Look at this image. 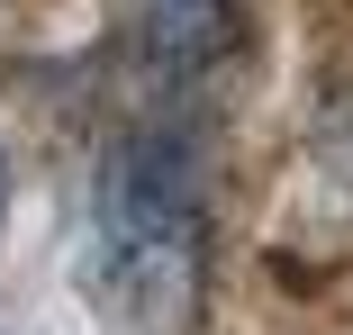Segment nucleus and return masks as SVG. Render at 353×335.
I'll return each instance as SVG.
<instances>
[{
	"label": "nucleus",
	"instance_id": "7ed1b4c3",
	"mask_svg": "<svg viewBox=\"0 0 353 335\" xmlns=\"http://www.w3.org/2000/svg\"><path fill=\"white\" fill-rule=\"evenodd\" d=\"M136 54H145L154 82H199L208 63L236 54V10H227V0H145Z\"/></svg>",
	"mask_w": 353,
	"mask_h": 335
},
{
	"label": "nucleus",
	"instance_id": "f03ea898",
	"mask_svg": "<svg viewBox=\"0 0 353 335\" xmlns=\"http://www.w3.org/2000/svg\"><path fill=\"white\" fill-rule=\"evenodd\" d=\"M281 245L308 263H353V91L317 109L281 190Z\"/></svg>",
	"mask_w": 353,
	"mask_h": 335
},
{
	"label": "nucleus",
	"instance_id": "f257e3e1",
	"mask_svg": "<svg viewBox=\"0 0 353 335\" xmlns=\"http://www.w3.org/2000/svg\"><path fill=\"white\" fill-rule=\"evenodd\" d=\"M199 263H208V199H199L190 136H172V127L127 136L100 172V272H109V290L145 326H172L199 308Z\"/></svg>",
	"mask_w": 353,
	"mask_h": 335
}]
</instances>
